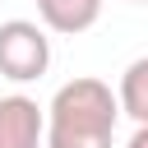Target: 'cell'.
<instances>
[{
    "instance_id": "3",
    "label": "cell",
    "mask_w": 148,
    "mask_h": 148,
    "mask_svg": "<svg viewBox=\"0 0 148 148\" xmlns=\"http://www.w3.org/2000/svg\"><path fill=\"white\" fill-rule=\"evenodd\" d=\"M46 143V106L23 92L0 97V148H37Z\"/></svg>"
},
{
    "instance_id": "2",
    "label": "cell",
    "mask_w": 148,
    "mask_h": 148,
    "mask_svg": "<svg viewBox=\"0 0 148 148\" xmlns=\"http://www.w3.org/2000/svg\"><path fill=\"white\" fill-rule=\"evenodd\" d=\"M46 65H51V42L37 23L28 18L0 23V74L9 83H32L46 74Z\"/></svg>"
},
{
    "instance_id": "1",
    "label": "cell",
    "mask_w": 148,
    "mask_h": 148,
    "mask_svg": "<svg viewBox=\"0 0 148 148\" xmlns=\"http://www.w3.org/2000/svg\"><path fill=\"white\" fill-rule=\"evenodd\" d=\"M120 120V97L111 83L79 74L56 88L46 106V148H111Z\"/></svg>"
},
{
    "instance_id": "4",
    "label": "cell",
    "mask_w": 148,
    "mask_h": 148,
    "mask_svg": "<svg viewBox=\"0 0 148 148\" xmlns=\"http://www.w3.org/2000/svg\"><path fill=\"white\" fill-rule=\"evenodd\" d=\"M37 14L51 32H88L97 18H102V0H37Z\"/></svg>"
},
{
    "instance_id": "6",
    "label": "cell",
    "mask_w": 148,
    "mask_h": 148,
    "mask_svg": "<svg viewBox=\"0 0 148 148\" xmlns=\"http://www.w3.org/2000/svg\"><path fill=\"white\" fill-rule=\"evenodd\" d=\"M125 148H148V125H139V130L125 139Z\"/></svg>"
},
{
    "instance_id": "7",
    "label": "cell",
    "mask_w": 148,
    "mask_h": 148,
    "mask_svg": "<svg viewBox=\"0 0 148 148\" xmlns=\"http://www.w3.org/2000/svg\"><path fill=\"white\" fill-rule=\"evenodd\" d=\"M130 5H148V0H130Z\"/></svg>"
},
{
    "instance_id": "5",
    "label": "cell",
    "mask_w": 148,
    "mask_h": 148,
    "mask_svg": "<svg viewBox=\"0 0 148 148\" xmlns=\"http://www.w3.org/2000/svg\"><path fill=\"white\" fill-rule=\"evenodd\" d=\"M116 97H120V116H130L134 125H148V56L125 65Z\"/></svg>"
}]
</instances>
